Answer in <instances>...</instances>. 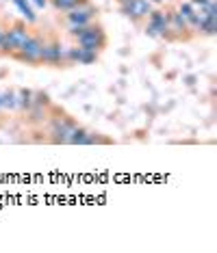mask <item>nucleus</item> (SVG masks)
Segmentation results:
<instances>
[{"label":"nucleus","instance_id":"nucleus-6","mask_svg":"<svg viewBox=\"0 0 217 253\" xmlns=\"http://www.w3.org/2000/svg\"><path fill=\"white\" fill-rule=\"evenodd\" d=\"M42 67L67 70L63 39H61V35L56 31H53V28H48V39H46V50H44V63H42Z\"/></svg>","mask_w":217,"mask_h":253},{"label":"nucleus","instance_id":"nucleus-1","mask_svg":"<svg viewBox=\"0 0 217 253\" xmlns=\"http://www.w3.org/2000/svg\"><path fill=\"white\" fill-rule=\"evenodd\" d=\"M76 117H72L63 106L53 104L50 108V117L46 122L44 130H46V143L48 145H67L70 141L72 130L76 128Z\"/></svg>","mask_w":217,"mask_h":253},{"label":"nucleus","instance_id":"nucleus-12","mask_svg":"<svg viewBox=\"0 0 217 253\" xmlns=\"http://www.w3.org/2000/svg\"><path fill=\"white\" fill-rule=\"evenodd\" d=\"M113 139L111 136H105L102 132H96V130H91L87 132V136H85V141H83V145H111Z\"/></svg>","mask_w":217,"mask_h":253},{"label":"nucleus","instance_id":"nucleus-16","mask_svg":"<svg viewBox=\"0 0 217 253\" xmlns=\"http://www.w3.org/2000/svg\"><path fill=\"white\" fill-rule=\"evenodd\" d=\"M7 26H9V20L4 18L2 13H0V42H2V37H4V31H7Z\"/></svg>","mask_w":217,"mask_h":253},{"label":"nucleus","instance_id":"nucleus-13","mask_svg":"<svg viewBox=\"0 0 217 253\" xmlns=\"http://www.w3.org/2000/svg\"><path fill=\"white\" fill-rule=\"evenodd\" d=\"M87 2V0H48V4L53 7L56 13H63V11H70L74 7H78V4Z\"/></svg>","mask_w":217,"mask_h":253},{"label":"nucleus","instance_id":"nucleus-11","mask_svg":"<svg viewBox=\"0 0 217 253\" xmlns=\"http://www.w3.org/2000/svg\"><path fill=\"white\" fill-rule=\"evenodd\" d=\"M15 89H18V87H9V89L0 91V104H2V111H9V113L18 111V102H15Z\"/></svg>","mask_w":217,"mask_h":253},{"label":"nucleus","instance_id":"nucleus-19","mask_svg":"<svg viewBox=\"0 0 217 253\" xmlns=\"http://www.w3.org/2000/svg\"><path fill=\"white\" fill-rule=\"evenodd\" d=\"M150 2H157V4H161V2H163V0H150Z\"/></svg>","mask_w":217,"mask_h":253},{"label":"nucleus","instance_id":"nucleus-2","mask_svg":"<svg viewBox=\"0 0 217 253\" xmlns=\"http://www.w3.org/2000/svg\"><path fill=\"white\" fill-rule=\"evenodd\" d=\"M46 39H48V28L33 26L31 37H28L26 43L13 54V61L22 63V65H28V67H42L44 50H46Z\"/></svg>","mask_w":217,"mask_h":253},{"label":"nucleus","instance_id":"nucleus-20","mask_svg":"<svg viewBox=\"0 0 217 253\" xmlns=\"http://www.w3.org/2000/svg\"><path fill=\"white\" fill-rule=\"evenodd\" d=\"M0 115H2V104H0Z\"/></svg>","mask_w":217,"mask_h":253},{"label":"nucleus","instance_id":"nucleus-9","mask_svg":"<svg viewBox=\"0 0 217 253\" xmlns=\"http://www.w3.org/2000/svg\"><path fill=\"white\" fill-rule=\"evenodd\" d=\"M150 9H152L150 0H130L128 4H122V7H119V11H122V13L126 15V18L133 22L137 28L144 26V22L148 18V13H150Z\"/></svg>","mask_w":217,"mask_h":253},{"label":"nucleus","instance_id":"nucleus-7","mask_svg":"<svg viewBox=\"0 0 217 253\" xmlns=\"http://www.w3.org/2000/svg\"><path fill=\"white\" fill-rule=\"evenodd\" d=\"M74 43L81 45V48H85V50H94V52L102 54L108 48V35L105 31V26L96 20V22H91V24L85 26V33L74 39Z\"/></svg>","mask_w":217,"mask_h":253},{"label":"nucleus","instance_id":"nucleus-14","mask_svg":"<svg viewBox=\"0 0 217 253\" xmlns=\"http://www.w3.org/2000/svg\"><path fill=\"white\" fill-rule=\"evenodd\" d=\"M87 132H89L87 126L76 124V128H74L72 134H70V141H67V145H83V141H85V136H87Z\"/></svg>","mask_w":217,"mask_h":253},{"label":"nucleus","instance_id":"nucleus-3","mask_svg":"<svg viewBox=\"0 0 217 253\" xmlns=\"http://www.w3.org/2000/svg\"><path fill=\"white\" fill-rule=\"evenodd\" d=\"M31 33H33V26L28 24L26 20H20V18L11 20L7 31H4L2 42H0V56L13 59V54L26 43V39L31 37Z\"/></svg>","mask_w":217,"mask_h":253},{"label":"nucleus","instance_id":"nucleus-10","mask_svg":"<svg viewBox=\"0 0 217 253\" xmlns=\"http://www.w3.org/2000/svg\"><path fill=\"white\" fill-rule=\"evenodd\" d=\"M33 95H35V89H15V102H18V111L22 115L31 108Z\"/></svg>","mask_w":217,"mask_h":253},{"label":"nucleus","instance_id":"nucleus-4","mask_svg":"<svg viewBox=\"0 0 217 253\" xmlns=\"http://www.w3.org/2000/svg\"><path fill=\"white\" fill-rule=\"evenodd\" d=\"M53 97H50L46 91H35V95H33V104L31 108L24 113V124L28 128H44L46 122H48L50 117V108H53Z\"/></svg>","mask_w":217,"mask_h":253},{"label":"nucleus","instance_id":"nucleus-18","mask_svg":"<svg viewBox=\"0 0 217 253\" xmlns=\"http://www.w3.org/2000/svg\"><path fill=\"white\" fill-rule=\"evenodd\" d=\"M37 2V7H46V4H48V0H35Z\"/></svg>","mask_w":217,"mask_h":253},{"label":"nucleus","instance_id":"nucleus-17","mask_svg":"<svg viewBox=\"0 0 217 253\" xmlns=\"http://www.w3.org/2000/svg\"><path fill=\"white\" fill-rule=\"evenodd\" d=\"M189 2H191L196 9H204V7H207V4L211 2V0H189Z\"/></svg>","mask_w":217,"mask_h":253},{"label":"nucleus","instance_id":"nucleus-8","mask_svg":"<svg viewBox=\"0 0 217 253\" xmlns=\"http://www.w3.org/2000/svg\"><path fill=\"white\" fill-rule=\"evenodd\" d=\"M98 18H100V9L91 0H87V2L78 4V7H74L70 11H63L59 20L65 28H70L76 24H91V22H96Z\"/></svg>","mask_w":217,"mask_h":253},{"label":"nucleus","instance_id":"nucleus-5","mask_svg":"<svg viewBox=\"0 0 217 253\" xmlns=\"http://www.w3.org/2000/svg\"><path fill=\"white\" fill-rule=\"evenodd\" d=\"M165 11H167V39H165V42L167 43H189L191 39H196L191 26L187 24V20L176 11L174 2L167 4Z\"/></svg>","mask_w":217,"mask_h":253},{"label":"nucleus","instance_id":"nucleus-15","mask_svg":"<svg viewBox=\"0 0 217 253\" xmlns=\"http://www.w3.org/2000/svg\"><path fill=\"white\" fill-rule=\"evenodd\" d=\"M13 2H15V4H18V7H20L22 11H24V15H26V18H28V22H31V24H35V20H37V18H35V13H33V11H31V9H28V4L24 2V0H13Z\"/></svg>","mask_w":217,"mask_h":253}]
</instances>
